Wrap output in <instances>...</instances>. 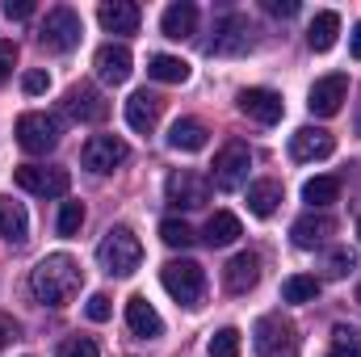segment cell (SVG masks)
Segmentation results:
<instances>
[{
  "mask_svg": "<svg viewBox=\"0 0 361 357\" xmlns=\"http://www.w3.org/2000/svg\"><path fill=\"white\" fill-rule=\"evenodd\" d=\"M265 8H269L273 17H294L298 13V0H265Z\"/></svg>",
  "mask_w": 361,
  "mask_h": 357,
  "instance_id": "40",
  "label": "cell"
},
{
  "mask_svg": "<svg viewBox=\"0 0 361 357\" xmlns=\"http://www.w3.org/2000/svg\"><path fill=\"white\" fill-rule=\"evenodd\" d=\"M252 345L257 357H298V341H294V328L277 315L257 320V332H252Z\"/></svg>",
  "mask_w": 361,
  "mask_h": 357,
  "instance_id": "7",
  "label": "cell"
},
{
  "mask_svg": "<svg viewBox=\"0 0 361 357\" xmlns=\"http://www.w3.org/2000/svg\"><path fill=\"white\" fill-rule=\"evenodd\" d=\"M164 193H169V202H173L177 210H197V206L210 202V181L197 177V173H189V169H180V173L169 177Z\"/></svg>",
  "mask_w": 361,
  "mask_h": 357,
  "instance_id": "11",
  "label": "cell"
},
{
  "mask_svg": "<svg viewBox=\"0 0 361 357\" xmlns=\"http://www.w3.org/2000/svg\"><path fill=\"white\" fill-rule=\"evenodd\" d=\"M349 51H353V59H361V21L353 25V38H349Z\"/></svg>",
  "mask_w": 361,
  "mask_h": 357,
  "instance_id": "42",
  "label": "cell"
},
{
  "mask_svg": "<svg viewBox=\"0 0 361 357\" xmlns=\"http://www.w3.org/2000/svg\"><path fill=\"white\" fill-rule=\"evenodd\" d=\"M357 236H361V219H357Z\"/></svg>",
  "mask_w": 361,
  "mask_h": 357,
  "instance_id": "44",
  "label": "cell"
},
{
  "mask_svg": "<svg viewBox=\"0 0 361 357\" xmlns=\"http://www.w3.org/2000/svg\"><path fill=\"white\" fill-rule=\"evenodd\" d=\"M126 324H130V332H135V337H143V341H152V337H160V332H164L160 311H156L143 294H135V298L126 303Z\"/></svg>",
  "mask_w": 361,
  "mask_h": 357,
  "instance_id": "19",
  "label": "cell"
},
{
  "mask_svg": "<svg viewBox=\"0 0 361 357\" xmlns=\"http://www.w3.org/2000/svg\"><path fill=\"white\" fill-rule=\"evenodd\" d=\"M336 34H341V17L332 13V8H324V13H315V21H311V30H307V42H311V51H332L336 47Z\"/></svg>",
  "mask_w": 361,
  "mask_h": 357,
  "instance_id": "25",
  "label": "cell"
},
{
  "mask_svg": "<svg viewBox=\"0 0 361 357\" xmlns=\"http://www.w3.org/2000/svg\"><path fill=\"white\" fill-rule=\"evenodd\" d=\"M206 139H210V131H206L197 118H177L173 131H169V147H173V152H202Z\"/></svg>",
  "mask_w": 361,
  "mask_h": 357,
  "instance_id": "23",
  "label": "cell"
},
{
  "mask_svg": "<svg viewBox=\"0 0 361 357\" xmlns=\"http://www.w3.org/2000/svg\"><path fill=\"white\" fill-rule=\"evenodd\" d=\"M97 261L114 277H130L139 269V261H143V244H139V236L130 227H109L105 240L97 244Z\"/></svg>",
  "mask_w": 361,
  "mask_h": 357,
  "instance_id": "2",
  "label": "cell"
},
{
  "mask_svg": "<svg viewBox=\"0 0 361 357\" xmlns=\"http://www.w3.org/2000/svg\"><path fill=\"white\" fill-rule=\"evenodd\" d=\"M160 240H164L169 248H189V244H193V227H189L185 219H164V223H160Z\"/></svg>",
  "mask_w": 361,
  "mask_h": 357,
  "instance_id": "32",
  "label": "cell"
},
{
  "mask_svg": "<svg viewBox=\"0 0 361 357\" xmlns=\"http://www.w3.org/2000/svg\"><path fill=\"white\" fill-rule=\"evenodd\" d=\"M0 236L8 244H25L30 240V214H25V206L13 202V198H4V193H0Z\"/></svg>",
  "mask_w": 361,
  "mask_h": 357,
  "instance_id": "22",
  "label": "cell"
},
{
  "mask_svg": "<svg viewBox=\"0 0 361 357\" xmlns=\"http://www.w3.org/2000/svg\"><path fill=\"white\" fill-rule=\"evenodd\" d=\"M21 89L30 92V97H42V92L51 89V76H47V72H38V68H34V72H25V76H21Z\"/></svg>",
  "mask_w": 361,
  "mask_h": 357,
  "instance_id": "37",
  "label": "cell"
},
{
  "mask_svg": "<svg viewBox=\"0 0 361 357\" xmlns=\"http://www.w3.org/2000/svg\"><path fill=\"white\" fill-rule=\"evenodd\" d=\"M357 126H361V118H357Z\"/></svg>",
  "mask_w": 361,
  "mask_h": 357,
  "instance_id": "46",
  "label": "cell"
},
{
  "mask_svg": "<svg viewBox=\"0 0 361 357\" xmlns=\"http://www.w3.org/2000/svg\"><path fill=\"white\" fill-rule=\"evenodd\" d=\"M357 303H361V286H357Z\"/></svg>",
  "mask_w": 361,
  "mask_h": 357,
  "instance_id": "45",
  "label": "cell"
},
{
  "mask_svg": "<svg viewBox=\"0 0 361 357\" xmlns=\"http://www.w3.org/2000/svg\"><path fill=\"white\" fill-rule=\"evenodd\" d=\"M80 38H85L80 13H76V8H68V4L51 8V13L42 17V25H38V42H42L47 51H55V55H68L72 47H80Z\"/></svg>",
  "mask_w": 361,
  "mask_h": 357,
  "instance_id": "3",
  "label": "cell"
},
{
  "mask_svg": "<svg viewBox=\"0 0 361 357\" xmlns=\"http://www.w3.org/2000/svg\"><path fill=\"white\" fill-rule=\"evenodd\" d=\"M63 114L76 118V122H101L109 114V105H105V97L92 89V85H76V89H68V97H63Z\"/></svg>",
  "mask_w": 361,
  "mask_h": 357,
  "instance_id": "16",
  "label": "cell"
},
{
  "mask_svg": "<svg viewBox=\"0 0 361 357\" xmlns=\"http://www.w3.org/2000/svg\"><path fill=\"white\" fill-rule=\"evenodd\" d=\"M109 311H114V307H109V298H105V294H92L89 303H85V315H89L92 324H105V320H109Z\"/></svg>",
  "mask_w": 361,
  "mask_h": 357,
  "instance_id": "38",
  "label": "cell"
},
{
  "mask_svg": "<svg viewBox=\"0 0 361 357\" xmlns=\"http://www.w3.org/2000/svg\"><path fill=\"white\" fill-rule=\"evenodd\" d=\"M160 282H164V290L177 298L180 307H197L202 303L206 273H202L197 261H169V265L160 269Z\"/></svg>",
  "mask_w": 361,
  "mask_h": 357,
  "instance_id": "4",
  "label": "cell"
},
{
  "mask_svg": "<svg viewBox=\"0 0 361 357\" xmlns=\"http://www.w3.org/2000/svg\"><path fill=\"white\" fill-rule=\"evenodd\" d=\"M345 97H349V76H345V72H332V76H324V80L311 85L307 109H311L315 118H332V114H341Z\"/></svg>",
  "mask_w": 361,
  "mask_h": 357,
  "instance_id": "10",
  "label": "cell"
},
{
  "mask_svg": "<svg viewBox=\"0 0 361 357\" xmlns=\"http://www.w3.org/2000/svg\"><path fill=\"white\" fill-rule=\"evenodd\" d=\"M332 231H336V219L324 214V210H307V214L294 219V227H290V236H294L298 248H319V244H328Z\"/></svg>",
  "mask_w": 361,
  "mask_h": 357,
  "instance_id": "17",
  "label": "cell"
},
{
  "mask_svg": "<svg viewBox=\"0 0 361 357\" xmlns=\"http://www.w3.org/2000/svg\"><path fill=\"white\" fill-rule=\"evenodd\" d=\"M235 240H240V219H235L231 210H214L210 223H206V244H210V248H227V244H235Z\"/></svg>",
  "mask_w": 361,
  "mask_h": 357,
  "instance_id": "26",
  "label": "cell"
},
{
  "mask_svg": "<svg viewBox=\"0 0 361 357\" xmlns=\"http://www.w3.org/2000/svg\"><path fill=\"white\" fill-rule=\"evenodd\" d=\"M130 51L122 47V42H105L97 55H92V68H97V76L105 80V85H126L130 80Z\"/></svg>",
  "mask_w": 361,
  "mask_h": 357,
  "instance_id": "15",
  "label": "cell"
},
{
  "mask_svg": "<svg viewBox=\"0 0 361 357\" xmlns=\"http://www.w3.org/2000/svg\"><path fill=\"white\" fill-rule=\"evenodd\" d=\"M240 109H244L252 122L273 126V122H281L286 101H281V92H273V89H244V92H240Z\"/></svg>",
  "mask_w": 361,
  "mask_h": 357,
  "instance_id": "14",
  "label": "cell"
},
{
  "mask_svg": "<svg viewBox=\"0 0 361 357\" xmlns=\"http://www.w3.org/2000/svg\"><path fill=\"white\" fill-rule=\"evenodd\" d=\"M328 357H361V337L353 328L336 324L332 328V349H328Z\"/></svg>",
  "mask_w": 361,
  "mask_h": 357,
  "instance_id": "31",
  "label": "cell"
},
{
  "mask_svg": "<svg viewBox=\"0 0 361 357\" xmlns=\"http://www.w3.org/2000/svg\"><path fill=\"white\" fill-rule=\"evenodd\" d=\"M59 357H101V349H97L92 337H72V341L59 349Z\"/></svg>",
  "mask_w": 361,
  "mask_h": 357,
  "instance_id": "35",
  "label": "cell"
},
{
  "mask_svg": "<svg viewBox=\"0 0 361 357\" xmlns=\"http://www.w3.org/2000/svg\"><path fill=\"white\" fill-rule=\"evenodd\" d=\"M13 181H17L25 193H38V198H63L68 185H72L68 169H42V164H21V169L13 173Z\"/></svg>",
  "mask_w": 361,
  "mask_h": 357,
  "instance_id": "9",
  "label": "cell"
},
{
  "mask_svg": "<svg viewBox=\"0 0 361 357\" xmlns=\"http://www.w3.org/2000/svg\"><path fill=\"white\" fill-rule=\"evenodd\" d=\"M193 25H197V4H189V0L169 4V8H164V17H160V30H164L169 38H177V42L193 34Z\"/></svg>",
  "mask_w": 361,
  "mask_h": 357,
  "instance_id": "24",
  "label": "cell"
},
{
  "mask_svg": "<svg viewBox=\"0 0 361 357\" xmlns=\"http://www.w3.org/2000/svg\"><path fill=\"white\" fill-rule=\"evenodd\" d=\"M336 152V139L324 131V126H302L290 135V156L298 164H311V160H328Z\"/></svg>",
  "mask_w": 361,
  "mask_h": 357,
  "instance_id": "13",
  "label": "cell"
},
{
  "mask_svg": "<svg viewBox=\"0 0 361 357\" xmlns=\"http://www.w3.org/2000/svg\"><path fill=\"white\" fill-rule=\"evenodd\" d=\"M248 169H252V152H248V143L231 139V143L214 156L210 185H214V189H223V193H231V189H240V185L248 181Z\"/></svg>",
  "mask_w": 361,
  "mask_h": 357,
  "instance_id": "5",
  "label": "cell"
},
{
  "mask_svg": "<svg viewBox=\"0 0 361 357\" xmlns=\"http://www.w3.org/2000/svg\"><path fill=\"white\" fill-rule=\"evenodd\" d=\"M210 357H240V332H235V328L214 332V341H210Z\"/></svg>",
  "mask_w": 361,
  "mask_h": 357,
  "instance_id": "34",
  "label": "cell"
},
{
  "mask_svg": "<svg viewBox=\"0 0 361 357\" xmlns=\"http://www.w3.org/2000/svg\"><path fill=\"white\" fill-rule=\"evenodd\" d=\"M302 198L311 202V210H315V206H328V202L341 198V181L336 177H311L302 185Z\"/></svg>",
  "mask_w": 361,
  "mask_h": 357,
  "instance_id": "30",
  "label": "cell"
},
{
  "mask_svg": "<svg viewBox=\"0 0 361 357\" xmlns=\"http://www.w3.org/2000/svg\"><path fill=\"white\" fill-rule=\"evenodd\" d=\"M257 282H261V257L257 253H240V257H231L227 269H223V286L231 294H248Z\"/></svg>",
  "mask_w": 361,
  "mask_h": 357,
  "instance_id": "18",
  "label": "cell"
},
{
  "mask_svg": "<svg viewBox=\"0 0 361 357\" xmlns=\"http://www.w3.org/2000/svg\"><path fill=\"white\" fill-rule=\"evenodd\" d=\"M126 122H130V131H139V135L156 131V122H160V97L147 92V89H139L126 101Z\"/></svg>",
  "mask_w": 361,
  "mask_h": 357,
  "instance_id": "20",
  "label": "cell"
},
{
  "mask_svg": "<svg viewBox=\"0 0 361 357\" xmlns=\"http://www.w3.org/2000/svg\"><path fill=\"white\" fill-rule=\"evenodd\" d=\"M13 63H17V42H8V38H0V85L13 76Z\"/></svg>",
  "mask_w": 361,
  "mask_h": 357,
  "instance_id": "39",
  "label": "cell"
},
{
  "mask_svg": "<svg viewBox=\"0 0 361 357\" xmlns=\"http://www.w3.org/2000/svg\"><path fill=\"white\" fill-rule=\"evenodd\" d=\"M17 143L30 152V156H47L55 152L59 143V122L51 114H21L17 118Z\"/></svg>",
  "mask_w": 361,
  "mask_h": 357,
  "instance_id": "6",
  "label": "cell"
},
{
  "mask_svg": "<svg viewBox=\"0 0 361 357\" xmlns=\"http://www.w3.org/2000/svg\"><path fill=\"white\" fill-rule=\"evenodd\" d=\"M315 294H319V282L307 277V273H294V277L281 282V298L286 303H315Z\"/></svg>",
  "mask_w": 361,
  "mask_h": 357,
  "instance_id": "29",
  "label": "cell"
},
{
  "mask_svg": "<svg viewBox=\"0 0 361 357\" xmlns=\"http://www.w3.org/2000/svg\"><path fill=\"white\" fill-rule=\"evenodd\" d=\"M277 206H281V185L277 181H252L248 185V210L257 219H269Z\"/></svg>",
  "mask_w": 361,
  "mask_h": 357,
  "instance_id": "27",
  "label": "cell"
},
{
  "mask_svg": "<svg viewBox=\"0 0 361 357\" xmlns=\"http://www.w3.org/2000/svg\"><path fill=\"white\" fill-rule=\"evenodd\" d=\"M76 290H80V265L68 253H51L30 269V294L42 307H63V303H72Z\"/></svg>",
  "mask_w": 361,
  "mask_h": 357,
  "instance_id": "1",
  "label": "cell"
},
{
  "mask_svg": "<svg viewBox=\"0 0 361 357\" xmlns=\"http://www.w3.org/2000/svg\"><path fill=\"white\" fill-rule=\"evenodd\" d=\"M97 17L109 34H135L139 30V4H130V0H105L97 8Z\"/></svg>",
  "mask_w": 361,
  "mask_h": 357,
  "instance_id": "21",
  "label": "cell"
},
{
  "mask_svg": "<svg viewBox=\"0 0 361 357\" xmlns=\"http://www.w3.org/2000/svg\"><path fill=\"white\" fill-rule=\"evenodd\" d=\"M353 269H357V257H353L349 248H336V253L328 257V273H332V277H345V273H353Z\"/></svg>",
  "mask_w": 361,
  "mask_h": 357,
  "instance_id": "36",
  "label": "cell"
},
{
  "mask_svg": "<svg viewBox=\"0 0 361 357\" xmlns=\"http://www.w3.org/2000/svg\"><path fill=\"white\" fill-rule=\"evenodd\" d=\"M147 76L152 80H164V85H185L189 80V63L177 55H152L147 59Z\"/></svg>",
  "mask_w": 361,
  "mask_h": 357,
  "instance_id": "28",
  "label": "cell"
},
{
  "mask_svg": "<svg viewBox=\"0 0 361 357\" xmlns=\"http://www.w3.org/2000/svg\"><path fill=\"white\" fill-rule=\"evenodd\" d=\"M85 227V206L80 202H63V210H59V236H76Z\"/></svg>",
  "mask_w": 361,
  "mask_h": 357,
  "instance_id": "33",
  "label": "cell"
},
{
  "mask_svg": "<svg viewBox=\"0 0 361 357\" xmlns=\"http://www.w3.org/2000/svg\"><path fill=\"white\" fill-rule=\"evenodd\" d=\"M4 13H8L13 21H25V17L34 13V4H30V0H8V4H4Z\"/></svg>",
  "mask_w": 361,
  "mask_h": 357,
  "instance_id": "41",
  "label": "cell"
},
{
  "mask_svg": "<svg viewBox=\"0 0 361 357\" xmlns=\"http://www.w3.org/2000/svg\"><path fill=\"white\" fill-rule=\"evenodd\" d=\"M130 156V147L118 139V135H92L89 143H85V152H80V164L97 173V177H105V173H114L122 160Z\"/></svg>",
  "mask_w": 361,
  "mask_h": 357,
  "instance_id": "8",
  "label": "cell"
},
{
  "mask_svg": "<svg viewBox=\"0 0 361 357\" xmlns=\"http://www.w3.org/2000/svg\"><path fill=\"white\" fill-rule=\"evenodd\" d=\"M4 341H8V337H4V324H0V349H4Z\"/></svg>",
  "mask_w": 361,
  "mask_h": 357,
  "instance_id": "43",
  "label": "cell"
},
{
  "mask_svg": "<svg viewBox=\"0 0 361 357\" xmlns=\"http://www.w3.org/2000/svg\"><path fill=\"white\" fill-rule=\"evenodd\" d=\"M252 47V25H248V17H223L219 21V30H214V38H210V47H206V55H244Z\"/></svg>",
  "mask_w": 361,
  "mask_h": 357,
  "instance_id": "12",
  "label": "cell"
}]
</instances>
